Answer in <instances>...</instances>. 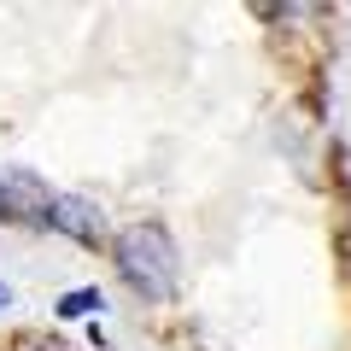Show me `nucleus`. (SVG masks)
<instances>
[{"label":"nucleus","instance_id":"3","mask_svg":"<svg viewBox=\"0 0 351 351\" xmlns=\"http://www.w3.org/2000/svg\"><path fill=\"white\" fill-rule=\"evenodd\" d=\"M6 193H12V223H47L53 199H59V193H47L29 170H6Z\"/></svg>","mask_w":351,"mask_h":351},{"label":"nucleus","instance_id":"5","mask_svg":"<svg viewBox=\"0 0 351 351\" xmlns=\"http://www.w3.org/2000/svg\"><path fill=\"white\" fill-rule=\"evenodd\" d=\"M6 304H12V293H6V287H0V311H6Z\"/></svg>","mask_w":351,"mask_h":351},{"label":"nucleus","instance_id":"4","mask_svg":"<svg viewBox=\"0 0 351 351\" xmlns=\"http://www.w3.org/2000/svg\"><path fill=\"white\" fill-rule=\"evenodd\" d=\"M94 304H100V293H94V287H76V293H64V299H59V316H82V311H94Z\"/></svg>","mask_w":351,"mask_h":351},{"label":"nucleus","instance_id":"1","mask_svg":"<svg viewBox=\"0 0 351 351\" xmlns=\"http://www.w3.org/2000/svg\"><path fill=\"white\" fill-rule=\"evenodd\" d=\"M112 258H117V276H123L129 293H141L152 304L176 299V269H182V258H176V240H170L164 223H129L112 240Z\"/></svg>","mask_w":351,"mask_h":351},{"label":"nucleus","instance_id":"2","mask_svg":"<svg viewBox=\"0 0 351 351\" xmlns=\"http://www.w3.org/2000/svg\"><path fill=\"white\" fill-rule=\"evenodd\" d=\"M47 228H59V234L76 240V246H100V240H106V217L94 211L88 199H76V193H59V199H53Z\"/></svg>","mask_w":351,"mask_h":351}]
</instances>
